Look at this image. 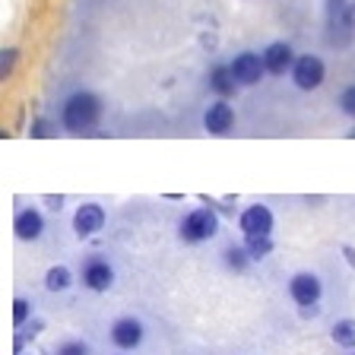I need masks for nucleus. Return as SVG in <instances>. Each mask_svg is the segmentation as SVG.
Masks as SVG:
<instances>
[{"label":"nucleus","mask_w":355,"mask_h":355,"mask_svg":"<svg viewBox=\"0 0 355 355\" xmlns=\"http://www.w3.org/2000/svg\"><path fill=\"white\" fill-rule=\"evenodd\" d=\"M229 67H232V73H235L238 86H257L260 76L266 73L263 54H254V51H241Z\"/></svg>","instance_id":"nucleus-6"},{"label":"nucleus","mask_w":355,"mask_h":355,"mask_svg":"<svg viewBox=\"0 0 355 355\" xmlns=\"http://www.w3.org/2000/svg\"><path fill=\"white\" fill-rule=\"evenodd\" d=\"M16 58H19V51H16V48H3V54H0V76H3V80L13 73Z\"/></svg>","instance_id":"nucleus-20"},{"label":"nucleus","mask_w":355,"mask_h":355,"mask_svg":"<svg viewBox=\"0 0 355 355\" xmlns=\"http://www.w3.org/2000/svg\"><path fill=\"white\" fill-rule=\"evenodd\" d=\"M32 137H48V124H44V121H35V124H32Z\"/></svg>","instance_id":"nucleus-23"},{"label":"nucleus","mask_w":355,"mask_h":355,"mask_svg":"<svg viewBox=\"0 0 355 355\" xmlns=\"http://www.w3.org/2000/svg\"><path fill=\"white\" fill-rule=\"evenodd\" d=\"M343 257H346V260H349V266L355 270V248H352V244H343Z\"/></svg>","instance_id":"nucleus-24"},{"label":"nucleus","mask_w":355,"mask_h":355,"mask_svg":"<svg viewBox=\"0 0 355 355\" xmlns=\"http://www.w3.org/2000/svg\"><path fill=\"white\" fill-rule=\"evenodd\" d=\"M219 232V219H216L213 207L209 209H191V213L181 219V238L191 244L209 241V238Z\"/></svg>","instance_id":"nucleus-2"},{"label":"nucleus","mask_w":355,"mask_h":355,"mask_svg":"<svg viewBox=\"0 0 355 355\" xmlns=\"http://www.w3.org/2000/svg\"><path fill=\"white\" fill-rule=\"evenodd\" d=\"M352 3L349 0H327V32L333 44H346L352 38Z\"/></svg>","instance_id":"nucleus-3"},{"label":"nucleus","mask_w":355,"mask_h":355,"mask_svg":"<svg viewBox=\"0 0 355 355\" xmlns=\"http://www.w3.org/2000/svg\"><path fill=\"white\" fill-rule=\"evenodd\" d=\"M320 292H324V286L314 273H295L288 279V295L298 308H314L320 302Z\"/></svg>","instance_id":"nucleus-5"},{"label":"nucleus","mask_w":355,"mask_h":355,"mask_svg":"<svg viewBox=\"0 0 355 355\" xmlns=\"http://www.w3.org/2000/svg\"><path fill=\"white\" fill-rule=\"evenodd\" d=\"M44 232V219L38 209H19L13 219V235L19 238V241H35V238H42Z\"/></svg>","instance_id":"nucleus-13"},{"label":"nucleus","mask_w":355,"mask_h":355,"mask_svg":"<svg viewBox=\"0 0 355 355\" xmlns=\"http://www.w3.org/2000/svg\"><path fill=\"white\" fill-rule=\"evenodd\" d=\"M105 219H108V216H105V209L98 207V203H83L73 213V232L80 238H89L105 229Z\"/></svg>","instance_id":"nucleus-8"},{"label":"nucleus","mask_w":355,"mask_h":355,"mask_svg":"<svg viewBox=\"0 0 355 355\" xmlns=\"http://www.w3.org/2000/svg\"><path fill=\"white\" fill-rule=\"evenodd\" d=\"M330 336H333V343H336V346L355 349V320H352V318L336 320V324L330 327Z\"/></svg>","instance_id":"nucleus-15"},{"label":"nucleus","mask_w":355,"mask_h":355,"mask_svg":"<svg viewBox=\"0 0 355 355\" xmlns=\"http://www.w3.org/2000/svg\"><path fill=\"white\" fill-rule=\"evenodd\" d=\"M70 279H73V276H70L67 266H51V270L44 273V288H48V292H67Z\"/></svg>","instance_id":"nucleus-17"},{"label":"nucleus","mask_w":355,"mask_h":355,"mask_svg":"<svg viewBox=\"0 0 355 355\" xmlns=\"http://www.w3.org/2000/svg\"><path fill=\"white\" fill-rule=\"evenodd\" d=\"M238 225H241L244 235H270V229H273V213H270V207H263V203H254V207L241 209Z\"/></svg>","instance_id":"nucleus-7"},{"label":"nucleus","mask_w":355,"mask_h":355,"mask_svg":"<svg viewBox=\"0 0 355 355\" xmlns=\"http://www.w3.org/2000/svg\"><path fill=\"white\" fill-rule=\"evenodd\" d=\"M209 89H213V92H219L222 98L235 96L238 80H235V73H232V67H225V64L213 67V73H209Z\"/></svg>","instance_id":"nucleus-14"},{"label":"nucleus","mask_w":355,"mask_h":355,"mask_svg":"<svg viewBox=\"0 0 355 355\" xmlns=\"http://www.w3.org/2000/svg\"><path fill=\"white\" fill-rule=\"evenodd\" d=\"M111 343L118 349H137L143 343V324L137 318H121L111 324Z\"/></svg>","instance_id":"nucleus-11"},{"label":"nucleus","mask_w":355,"mask_h":355,"mask_svg":"<svg viewBox=\"0 0 355 355\" xmlns=\"http://www.w3.org/2000/svg\"><path fill=\"white\" fill-rule=\"evenodd\" d=\"M352 22H355V0H352Z\"/></svg>","instance_id":"nucleus-25"},{"label":"nucleus","mask_w":355,"mask_h":355,"mask_svg":"<svg viewBox=\"0 0 355 355\" xmlns=\"http://www.w3.org/2000/svg\"><path fill=\"white\" fill-rule=\"evenodd\" d=\"M324 60L318 58V54H302V58L295 60V67H292V80H295V86L302 89V92H314V89L324 83Z\"/></svg>","instance_id":"nucleus-4"},{"label":"nucleus","mask_w":355,"mask_h":355,"mask_svg":"<svg viewBox=\"0 0 355 355\" xmlns=\"http://www.w3.org/2000/svg\"><path fill=\"white\" fill-rule=\"evenodd\" d=\"M83 286L92 288V292H108L114 286V270H111L108 260L92 257L86 266H83Z\"/></svg>","instance_id":"nucleus-9"},{"label":"nucleus","mask_w":355,"mask_h":355,"mask_svg":"<svg viewBox=\"0 0 355 355\" xmlns=\"http://www.w3.org/2000/svg\"><path fill=\"white\" fill-rule=\"evenodd\" d=\"M295 54H292V48H288L286 42H273V44H266V51H263V64H266V73H273V76H282L286 70H292L295 67Z\"/></svg>","instance_id":"nucleus-12"},{"label":"nucleus","mask_w":355,"mask_h":355,"mask_svg":"<svg viewBox=\"0 0 355 355\" xmlns=\"http://www.w3.org/2000/svg\"><path fill=\"white\" fill-rule=\"evenodd\" d=\"M29 314H32V302H29V298H16V302H13V324L22 327L26 320H29Z\"/></svg>","instance_id":"nucleus-19"},{"label":"nucleus","mask_w":355,"mask_h":355,"mask_svg":"<svg viewBox=\"0 0 355 355\" xmlns=\"http://www.w3.org/2000/svg\"><path fill=\"white\" fill-rule=\"evenodd\" d=\"M349 137H352V140H355V127H352V130H349Z\"/></svg>","instance_id":"nucleus-26"},{"label":"nucleus","mask_w":355,"mask_h":355,"mask_svg":"<svg viewBox=\"0 0 355 355\" xmlns=\"http://www.w3.org/2000/svg\"><path fill=\"white\" fill-rule=\"evenodd\" d=\"M222 257H225V266H229V270H235V273L248 270V263H251V254L244 251V244H241V248H225V254H222Z\"/></svg>","instance_id":"nucleus-18"},{"label":"nucleus","mask_w":355,"mask_h":355,"mask_svg":"<svg viewBox=\"0 0 355 355\" xmlns=\"http://www.w3.org/2000/svg\"><path fill=\"white\" fill-rule=\"evenodd\" d=\"M102 118V102L96 92H73L60 108V124L70 133H86Z\"/></svg>","instance_id":"nucleus-1"},{"label":"nucleus","mask_w":355,"mask_h":355,"mask_svg":"<svg viewBox=\"0 0 355 355\" xmlns=\"http://www.w3.org/2000/svg\"><path fill=\"white\" fill-rule=\"evenodd\" d=\"M340 108H343V114L355 118V86H349L340 92Z\"/></svg>","instance_id":"nucleus-22"},{"label":"nucleus","mask_w":355,"mask_h":355,"mask_svg":"<svg viewBox=\"0 0 355 355\" xmlns=\"http://www.w3.org/2000/svg\"><path fill=\"white\" fill-rule=\"evenodd\" d=\"M244 251L251 254V260H263L273 251V238L270 235H244Z\"/></svg>","instance_id":"nucleus-16"},{"label":"nucleus","mask_w":355,"mask_h":355,"mask_svg":"<svg viewBox=\"0 0 355 355\" xmlns=\"http://www.w3.org/2000/svg\"><path fill=\"white\" fill-rule=\"evenodd\" d=\"M54 355H89V346L80 340H67V343H60Z\"/></svg>","instance_id":"nucleus-21"},{"label":"nucleus","mask_w":355,"mask_h":355,"mask_svg":"<svg viewBox=\"0 0 355 355\" xmlns=\"http://www.w3.org/2000/svg\"><path fill=\"white\" fill-rule=\"evenodd\" d=\"M203 127H207L213 137H225V133L235 127V108L229 102H213L203 114Z\"/></svg>","instance_id":"nucleus-10"}]
</instances>
